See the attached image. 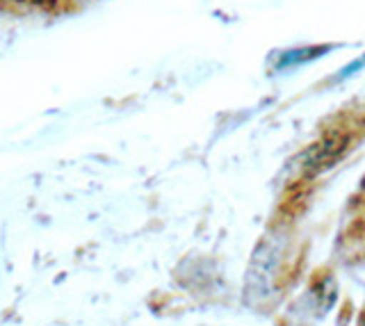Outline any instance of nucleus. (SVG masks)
I'll use <instances>...</instances> for the list:
<instances>
[{"label":"nucleus","instance_id":"1","mask_svg":"<svg viewBox=\"0 0 365 326\" xmlns=\"http://www.w3.org/2000/svg\"><path fill=\"white\" fill-rule=\"evenodd\" d=\"M87 0H0V16L9 19H60L73 14Z\"/></svg>","mask_w":365,"mask_h":326}]
</instances>
